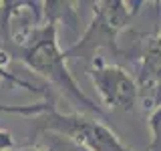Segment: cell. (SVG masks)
<instances>
[{
	"mask_svg": "<svg viewBox=\"0 0 161 151\" xmlns=\"http://www.w3.org/2000/svg\"><path fill=\"white\" fill-rule=\"evenodd\" d=\"M16 44H18L16 53L20 63H24L30 70L44 77L48 83H53L73 103L80 105L85 111H91V113H97V115L101 113V107L80 91L75 77L70 75L67 64V54L58 47L57 18L50 16L40 26L26 28L22 32V36H18Z\"/></svg>",
	"mask_w": 161,
	"mask_h": 151,
	"instance_id": "1",
	"label": "cell"
},
{
	"mask_svg": "<svg viewBox=\"0 0 161 151\" xmlns=\"http://www.w3.org/2000/svg\"><path fill=\"white\" fill-rule=\"evenodd\" d=\"M44 127L53 133L67 137L70 143H75L77 147H83L85 151H133L105 123L93 117H87L83 113L64 115L53 107L47 113Z\"/></svg>",
	"mask_w": 161,
	"mask_h": 151,
	"instance_id": "2",
	"label": "cell"
},
{
	"mask_svg": "<svg viewBox=\"0 0 161 151\" xmlns=\"http://www.w3.org/2000/svg\"><path fill=\"white\" fill-rule=\"evenodd\" d=\"M141 2H123V0H105L97 2L93 6V20H91L87 32L79 40L75 47L64 50V54L73 57V54H93L101 47L117 48V34L125 28V24L131 20Z\"/></svg>",
	"mask_w": 161,
	"mask_h": 151,
	"instance_id": "3",
	"label": "cell"
},
{
	"mask_svg": "<svg viewBox=\"0 0 161 151\" xmlns=\"http://www.w3.org/2000/svg\"><path fill=\"white\" fill-rule=\"evenodd\" d=\"M87 77L105 107L115 111H133L139 99V85L123 67L93 59V64L87 69Z\"/></svg>",
	"mask_w": 161,
	"mask_h": 151,
	"instance_id": "4",
	"label": "cell"
},
{
	"mask_svg": "<svg viewBox=\"0 0 161 151\" xmlns=\"http://www.w3.org/2000/svg\"><path fill=\"white\" fill-rule=\"evenodd\" d=\"M137 85L139 93L141 89H147L161 95V30L155 36H151L143 47Z\"/></svg>",
	"mask_w": 161,
	"mask_h": 151,
	"instance_id": "5",
	"label": "cell"
},
{
	"mask_svg": "<svg viewBox=\"0 0 161 151\" xmlns=\"http://www.w3.org/2000/svg\"><path fill=\"white\" fill-rule=\"evenodd\" d=\"M149 129H151V143L147 151H161V105L153 109L149 115Z\"/></svg>",
	"mask_w": 161,
	"mask_h": 151,
	"instance_id": "6",
	"label": "cell"
},
{
	"mask_svg": "<svg viewBox=\"0 0 161 151\" xmlns=\"http://www.w3.org/2000/svg\"><path fill=\"white\" fill-rule=\"evenodd\" d=\"M6 63H8V57L2 53V50H0V81H6V83H10V85H16V87H20V89H26V91H34V85H30L28 81L20 79L18 75L10 73V70L6 69Z\"/></svg>",
	"mask_w": 161,
	"mask_h": 151,
	"instance_id": "7",
	"label": "cell"
},
{
	"mask_svg": "<svg viewBox=\"0 0 161 151\" xmlns=\"http://www.w3.org/2000/svg\"><path fill=\"white\" fill-rule=\"evenodd\" d=\"M50 109H53V107H50L48 103H38V105H14V107L0 105V111H4V113H20V115H47Z\"/></svg>",
	"mask_w": 161,
	"mask_h": 151,
	"instance_id": "8",
	"label": "cell"
},
{
	"mask_svg": "<svg viewBox=\"0 0 161 151\" xmlns=\"http://www.w3.org/2000/svg\"><path fill=\"white\" fill-rule=\"evenodd\" d=\"M0 151H14L12 133L6 129H0Z\"/></svg>",
	"mask_w": 161,
	"mask_h": 151,
	"instance_id": "9",
	"label": "cell"
},
{
	"mask_svg": "<svg viewBox=\"0 0 161 151\" xmlns=\"http://www.w3.org/2000/svg\"><path fill=\"white\" fill-rule=\"evenodd\" d=\"M20 151H53V149H47V147H26V149H20Z\"/></svg>",
	"mask_w": 161,
	"mask_h": 151,
	"instance_id": "10",
	"label": "cell"
}]
</instances>
